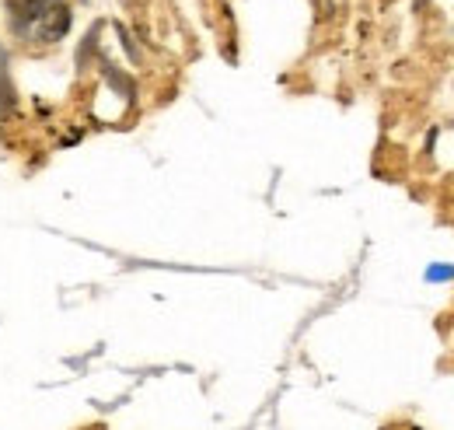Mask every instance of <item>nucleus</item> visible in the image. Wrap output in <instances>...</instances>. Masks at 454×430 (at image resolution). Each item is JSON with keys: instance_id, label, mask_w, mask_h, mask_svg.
<instances>
[{"instance_id": "nucleus-1", "label": "nucleus", "mask_w": 454, "mask_h": 430, "mask_svg": "<svg viewBox=\"0 0 454 430\" xmlns=\"http://www.w3.org/2000/svg\"><path fill=\"white\" fill-rule=\"evenodd\" d=\"M7 11H11V32L28 46H50L70 28L67 0H7Z\"/></svg>"}]
</instances>
